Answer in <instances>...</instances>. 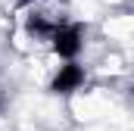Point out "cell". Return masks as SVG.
<instances>
[{
  "instance_id": "7a4b0ae2",
  "label": "cell",
  "mask_w": 134,
  "mask_h": 131,
  "mask_svg": "<svg viewBox=\"0 0 134 131\" xmlns=\"http://www.w3.org/2000/svg\"><path fill=\"white\" fill-rule=\"evenodd\" d=\"M87 81V72H84V66L78 63V59H72V63H63L56 69V75L50 78V91L53 94H59V97H69V94H75V91H81V84Z\"/></svg>"
},
{
  "instance_id": "6da1fadb",
  "label": "cell",
  "mask_w": 134,
  "mask_h": 131,
  "mask_svg": "<svg viewBox=\"0 0 134 131\" xmlns=\"http://www.w3.org/2000/svg\"><path fill=\"white\" fill-rule=\"evenodd\" d=\"M47 41H50V47L59 59L72 63V59H78V53L84 47V28L78 22H56Z\"/></svg>"
},
{
  "instance_id": "3957f363",
  "label": "cell",
  "mask_w": 134,
  "mask_h": 131,
  "mask_svg": "<svg viewBox=\"0 0 134 131\" xmlns=\"http://www.w3.org/2000/svg\"><path fill=\"white\" fill-rule=\"evenodd\" d=\"M53 25H56V22H53V19H44V16H28V19H25V31L31 34V37H50V31H53Z\"/></svg>"
},
{
  "instance_id": "277c9868",
  "label": "cell",
  "mask_w": 134,
  "mask_h": 131,
  "mask_svg": "<svg viewBox=\"0 0 134 131\" xmlns=\"http://www.w3.org/2000/svg\"><path fill=\"white\" fill-rule=\"evenodd\" d=\"M3 109H6V97H3V91H0V116H3Z\"/></svg>"
}]
</instances>
